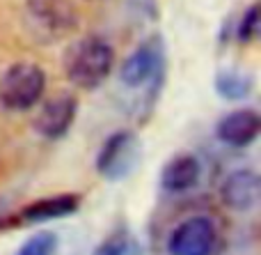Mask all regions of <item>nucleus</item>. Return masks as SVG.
<instances>
[{
	"label": "nucleus",
	"instance_id": "0eeeda50",
	"mask_svg": "<svg viewBox=\"0 0 261 255\" xmlns=\"http://www.w3.org/2000/svg\"><path fill=\"white\" fill-rule=\"evenodd\" d=\"M78 115V101L73 95H55L50 99H46L39 106L35 120H32V127L46 141H60L69 133L73 120Z\"/></svg>",
	"mask_w": 261,
	"mask_h": 255
},
{
	"label": "nucleus",
	"instance_id": "423d86ee",
	"mask_svg": "<svg viewBox=\"0 0 261 255\" xmlns=\"http://www.w3.org/2000/svg\"><path fill=\"white\" fill-rule=\"evenodd\" d=\"M218 248V228L206 216H188L174 225L167 239L170 255H213Z\"/></svg>",
	"mask_w": 261,
	"mask_h": 255
},
{
	"label": "nucleus",
	"instance_id": "1a4fd4ad",
	"mask_svg": "<svg viewBox=\"0 0 261 255\" xmlns=\"http://www.w3.org/2000/svg\"><path fill=\"white\" fill-rule=\"evenodd\" d=\"M220 198L231 212H252L261 198V179L257 170H231L220 187Z\"/></svg>",
	"mask_w": 261,
	"mask_h": 255
},
{
	"label": "nucleus",
	"instance_id": "6e6552de",
	"mask_svg": "<svg viewBox=\"0 0 261 255\" xmlns=\"http://www.w3.org/2000/svg\"><path fill=\"white\" fill-rule=\"evenodd\" d=\"M78 207H81V198L73 196V193L41 198V200H35L30 205H25L23 210H18L7 221L5 228H16V225H23V223H48V221L67 219V216L76 214Z\"/></svg>",
	"mask_w": 261,
	"mask_h": 255
},
{
	"label": "nucleus",
	"instance_id": "39448f33",
	"mask_svg": "<svg viewBox=\"0 0 261 255\" xmlns=\"http://www.w3.org/2000/svg\"><path fill=\"white\" fill-rule=\"evenodd\" d=\"M140 161V141L133 131H115L103 141L96 154V173L108 182H122L135 170Z\"/></svg>",
	"mask_w": 261,
	"mask_h": 255
},
{
	"label": "nucleus",
	"instance_id": "4468645a",
	"mask_svg": "<svg viewBox=\"0 0 261 255\" xmlns=\"http://www.w3.org/2000/svg\"><path fill=\"white\" fill-rule=\"evenodd\" d=\"M58 246H60L58 235L50 233V230H39L32 237H28L14 255H55Z\"/></svg>",
	"mask_w": 261,
	"mask_h": 255
},
{
	"label": "nucleus",
	"instance_id": "f8f14e48",
	"mask_svg": "<svg viewBox=\"0 0 261 255\" xmlns=\"http://www.w3.org/2000/svg\"><path fill=\"white\" fill-rule=\"evenodd\" d=\"M92 255H142V244L128 230H117L106 237Z\"/></svg>",
	"mask_w": 261,
	"mask_h": 255
},
{
	"label": "nucleus",
	"instance_id": "f03ea898",
	"mask_svg": "<svg viewBox=\"0 0 261 255\" xmlns=\"http://www.w3.org/2000/svg\"><path fill=\"white\" fill-rule=\"evenodd\" d=\"M78 12L71 0H28L25 26L37 41L53 44L78 28Z\"/></svg>",
	"mask_w": 261,
	"mask_h": 255
},
{
	"label": "nucleus",
	"instance_id": "2eb2a0df",
	"mask_svg": "<svg viewBox=\"0 0 261 255\" xmlns=\"http://www.w3.org/2000/svg\"><path fill=\"white\" fill-rule=\"evenodd\" d=\"M261 30V18H259V5H250L248 9H245L243 18H241L239 23V30H236V35H239V41H243V44H250V41L257 39Z\"/></svg>",
	"mask_w": 261,
	"mask_h": 255
},
{
	"label": "nucleus",
	"instance_id": "ddd939ff",
	"mask_svg": "<svg viewBox=\"0 0 261 255\" xmlns=\"http://www.w3.org/2000/svg\"><path fill=\"white\" fill-rule=\"evenodd\" d=\"M216 90H218V95L225 97V99L239 101V99H245V97L250 95L252 81L239 72H222L220 76L216 78Z\"/></svg>",
	"mask_w": 261,
	"mask_h": 255
},
{
	"label": "nucleus",
	"instance_id": "20e7f679",
	"mask_svg": "<svg viewBox=\"0 0 261 255\" xmlns=\"http://www.w3.org/2000/svg\"><path fill=\"white\" fill-rule=\"evenodd\" d=\"M163 76H165V46L156 35L144 39L119 67V83L128 90L149 87L151 99L156 97L153 92L161 90Z\"/></svg>",
	"mask_w": 261,
	"mask_h": 255
},
{
	"label": "nucleus",
	"instance_id": "9d476101",
	"mask_svg": "<svg viewBox=\"0 0 261 255\" xmlns=\"http://www.w3.org/2000/svg\"><path fill=\"white\" fill-rule=\"evenodd\" d=\"M259 131H261V118L254 108L231 110L216 127L218 141L229 147H236V150H243V147L252 145L259 138Z\"/></svg>",
	"mask_w": 261,
	"mask_h": 255
},
{
	"label": "nucleus",
	"instance_id": "9b49d317",
	"mask_svg": "<svg viewBox=\"0 0 261 255\" xmlns=\"http://www.w3.org/2000/svg\"><path fill=\"white\" fill-rule=\"evenodd\" d=\"M202 177V164L195 154H176L165 164L161 173V187L172 196L188 193Z\"/></svg>",
	"mask_w": 261,
	"mask_h": 255
},
{
	"label": "nucleus",
	"instance_id": "7ed1b4c3",
	"mask_svg": "<svg viewBox=\"0 0 261 255\" xmlns=\"http://www.w3.org/2000/svg\"><path fill=\"white\" fill-rule=\"evenodd\" d=\"M46 90V74L35 62H14L0 76V106L12 113L35 108Z\"/></svg>",
	"mask_w": 261,
	"mask_h": 255
},
{
	"label": "nucleus",
	"instance_id": "f257e3e1",
	"mask_svg": "<svg viewBox=\"0 0 261 255\" xmlns=\"http://www.w3.org/2000/svg\"><path fill=\"white\" fill-rule=\"evenodd\" d=\"M115 49L99 35L76 39L64 53V74L78 90H96L113 74Z\"/></svg>",
	"mask_w": 261,
	"mask_h": 255
}]
</instances>
